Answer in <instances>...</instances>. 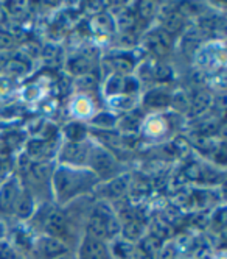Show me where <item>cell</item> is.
<instances>
[{
  "label": "cell",
  "instance_id": "obj_7",
  "mask_svg": "<svg viewBox=\"0 0 227 259\" xmlns=\"http://www.w3.org/2000/svg\"><path fill=\"white\" fill-rule=\"evenodd\" d=\"M21 192L22 189L19 186V181L16 178L8 180L0 188V214H13L14 205Z\"/></svg>",
  "mask_w": 227,
  "mask_h": 259
},
{
  "label": "cell",
  "instance_id": "obj_6",
  "mask_svg": "<svg viewBox=\"0 0 227 259\" xmlns=\"http://www.w3.org/2000/svg\"><path fill=\"white\" fill-rule=\"evenodd\" d=\"M107 244L109 242H101V240L84 236L78 248L77 259H110Z\"/></svg>",
  "mask_w": 227,
  "mask_h": 259
},
{
  "label": "cell",
  "instance_id": "obj_26",
  "mask_svg": "<svg viewBox=\"0 0 227 259\" xmlns=\"http://www.w3.org/2000/svg\"><path fill=\"white\" fill-rule=\"evenodd\" d=\"M56 259H77V257H75V256H72V254H64V256H61V257H56Z\"/></svg>",
  "mask_w": 227,
  "mask_h": 259
},
{
  "label": "cell",
  "instance_id": "obj_13",
  "mask_svg": "<svg viewBox=\"0 0 227 259\" xmlns=\"http://www.w3.org/2000/svg\"><path fill=\"white\" fill-rule=\"evenodd\" d=\"M129 183H131V180L128 175H122L119 178H114L106 186L107 195H110L112 198H119V197L125 195L129 189Z\"/></svg>",
  "mask_w": 227,
  "mask_h": 259
},
{
  "label": "cell",
  "instance_id": "obj_15",
  "mask_svg": "<svg viewBox=\"0 0 227 259\" xmlns=\"http://www.w3.org/2000/svg\"><path fill=\"white\" fill-rule=\"evenodd\" d=\"M69 142H81L86 141V126L81 123H69L64 130Z\"/></svg>",
  "mask_w": 227,
  "mask_h": 259
},
{
  "label": "cell",
  "instance_id": "obj_23",
  "mask_svg": "<svg viewBox=\"0 0 227 259\" xmlns=\"http://www.w3.org/2000/svg\"><path fill=\"white\" fill-rule=\"evenodd\" d=\"M154 11H156V5L153 2H142L139 5V13L143 19H149V17L154 14Z\"/></svg>",
  "mask_w": 227,
  "mask_h": 259
},
{
  "label": "cell",
  "instance_id": "obj_14",
  "mask_svg": "<svg viewBox=\"0 0 227 259\" xmlns=\"http://www.w3.org/2000/svg\"><path fill=\"white\" fill-rule=\"evenodd\" d=\"M182 24H184L182 14H179L178 11H169L163 19V28L162 30L172 36L173 33H176L178 30L182 28Z\"/></svg>",
  "mask_w": 227,
  "mask_h": 259
},
{
  "label": "cell",
  "instance_id": "obj_10",
  "mask_svg": "<svg viewBox=\"0 0 227 259\" xmlns=\"http://www.w3.org/2000/svg\"><path fill=\"white\" fill-rule=\"evenodd\" d=\"M145 236H146V225L142 222V219H128L122 222V225H120L122 239L137 245Z\"/></svg>",
  "mask_w": 227,
  "mask_h": 259
},
{
  "label": "cell",
  "instance_id": "obj_24",
  "mask_svg": "<svg viewBox=\"0 0 227 259\" xmlns=\"http://www.w3.org/2000/svg\"><path fill=\"white\" fill-rule=\"evenodd\" d=\"M10 170V162L5 159H0V178H5Z\"/></svg>",
  "mask_w": 227,
  "mask_h": 259
},
{
  "label": "cell",
  "instance_id": "obj_25",
  "mask_svg": "<svg viewBox=\"0 0 227 259\" xmlns=\"http://www.w3.org/2000/svg\"><path fill=\"white\" fill-rule=\"evenodd\" d=\"M7 61H8V60H7V58L4 57V55H0V69H4V67H5Z\"/></svg>",
  "mask_w": 227,
  "mask_h": 259
},
{
  "label": "cell",
  "instance_id": "obj_11",
  "mask_svg": "<svg viewBox=\"0 0 227 259\" xmlns=\"http://www.w3.org/2000/svg\"><path fill=\"white\" fill-rule=\"evenodd\" d=\"M34 212V198L30 192L27 191H22L21 195H19L16 205H14V209H13V214L21 219V220H27L33 215Z\"/></svg>",
  "mask_w": 227,
  "mask_h": 259
},
{
  "label": "cell",
  "instance_id": "obj_18",
  "mask_svg": "<svg viewBox=\"0 0 227 259\" xmlns=\"http://www.w3.org/2000/svg\"><path fill=\"white\" fill-rule=\"evenodd\" d=\"M209 105H210V96L207 94V92H198V94L193 96V99L190 102V106L195 114H201Z\"/></svg>",
  "mask_w": 227,
  "mask_h": 259
},
{
  "label": "cell",
  "instance_id": "obj_2",
  "mask_svg": "<svg viewBox=\"0 0 227 259\" xmlns=\"http://www.w3.org/2000/svg\"><path fill=\"white\" fill-rule=\"evenodd\" d=\"M120 225L122 220L112 209L107 206H97L89 217L86 236L101 240V242H107V240L120 236Z\"/></svg>",
  "mask_w": 227,
  "mask_h": 259
},
{
  "label": "cell",
  "instance_id": "obj_1",
  "mask_svg": "<svg viewBox=\"0 0 227 259\" xmlns=\"http://www.w3.org/2000/svg\"><path fill=\"white\" fill-rule=\"evenodd\" d=\"M98 177L86 167H70V165H61L54 169L51 177L53 192L58 201H70L89 191L97 183Z\"/></svg>",
  "mask_w": 227,
  "mask_h": 259
},
{
  "label": "cell",
  "instance_id": "obj_5",
  "mask_svg": "<svg viewBox=\"0 0 227 259\" xmlns=\"http://www.w3.org/2000/svg\"><path fill=\"white\" fill-rule=\"evenodd\" d=\"M90 144L86 141L81 142H67L61 150V162L70 167H86L90 153Z\"/></svg>",
  "mask_w": 227,
  "mask_h": 259
},
{
  "label": "cell",
  "instance_id": "obj_21",
  "mask_svg": "<svg viewBox=\"0 0 227 259\" xmlns=\"http://www.w3.org/2000/svg\"><path fill=\"white\" fill-rule=\"evenodd\" d=\"M92 122H93V125L101 126V128H112L114 125L117 123V119L114 117L112 114L104 113V114H98V116H95V117L92 119Z\"/></svg>",
  "mask_w": 227,
  "mask_h": 259
},
{
  "label": "cell",
  "instance_id": "obj_22",
  "mask_svg": "<svg viewBox=\"0 0 227 259\" xmlns=\"http://www.w3.org/2000/svg\"><path fill=\"white\" fill-rule=\"evenodd\" d=\"M154 259H178V251L173 244H163L156 253Z\"/></svg>",
  "mask_w": 227,
  "mask_h": 259
},
{
  "label": "cell",
  "instance_id": "obj_3",
  "mask_svg": "<svg viewBox=\"0 0 227 259\" xmlns=\"http://www.w3.org/2000/svg\"><path fill=\"white\" fill-rule=\"evenodd\" d=\"M33 251L39 259H56L69 253V245L60 237L44 234L33 242Z\"/></svg>",
  "mask_w": 227,
  "mask_h": 259
},
{
  "label": "cell",
  "instance_id": "obj_27",
  "mask_svg": "<svg viewBox=\"0 0 227 259\" xmlns=\"http://www.w3.org/2000/svg\"><path fill=\"white\" fill-rule=\"evenodd\" d=\"M2 230H4V228L0 227V239H2V236H4V231H2Z\"/></svg>",
  "mask_w": 227,
  "mask_h": 259
},
{
  "label": "cell",
  "instance_id": "obj_4",
  "mask_svg": "<svg viewBox=\"0 0 227 259\" xmlns=\"http://www.w3.org/2000/svg\"><path fill=\"white\" fill-rule=\"evenodd\" d=\"M89 170H92L97 177H107L114 170H116L117 161L114 158L110 152H107L103 147H90V153H89Z\"/></svg>",
  "mask_w": 227,
  "mask_h": 259
},
{
  "label": "cell",
  "instance_id": "obj_12",
  "mask_svg": "<svg viewBox=\"0 0 227 259\" xmlns=\"http://www.w3.org/2000/svg\"><path fill=\"white\" fill-rule=\"evenodd\" d=\"M54 172V167H51V164L47 161H39L36 164L28 165V177L31 178V181L42 184L47 180H51Z\"/></svg>",
  "mask_w": 227,
  "mask_h": 259
},
{
  "label": "cell",
  "instance_id": "obj_8",
  "mask_svg": "<svg viewBox=\"0 0 227 259\" xmlns=\"http://www.w3.org/2000/svg\"><path fill=\"white\" fill-rule=\"evenodd\" d=\"M145 44L153 55L165 57V55L169 52V49H172V36H169L166 31H163L162 28H157L154 31H151L149 34H146Z\"/></svg>",
  "mask_w": 227,
  "mask_h": 259
},
{
  "label": "cell",
  "instance_id": "obj_20",
  "mask_svg": "<svg viewBox=\"0 0 227 259\" xmlns=\"http://www.w3.org/2000/svg\"><path fill=\"white\" fill-rule=\"evenodd\" d=\"M70 70L73 73H77V75H84L90 70V63L87 61V58L84 57H78L70 61Z\"/></svg>",
  "mask_w": 227,
  "mask_h": 259
},
{
  "label": "cell",
  "instance_id": "obj_28",
  "mask_svg": "<svg viewBox=\"0 0 227 259\" xmlns=\"http://www.w3.org/2000/svg\"><path fill=\"white\" fill-rule=\"evenodd\" d=\"M110 259H112V257H110Z\"/></svg>",
  "mask_w": 227,
  "mask_h": 259
},
{
  "label": "cell",
  "instance_id": "obj_9",
  "mask_svg": "<svg viewBox=\"0 0 227 259\" xmlns=\"http://www.w3.org/2000/svg\"><path fill=\"white\" fill-rule=\"evenodd\" d=\"M42 228H44L47 236H53V237L63 239V236L67 231V219H66V215L61 211L53 209V211H50V212H47L44 215Z\"/></svg>",
  "mask_w": 227,
  "mask_h": 259
},
{
  "label": "cell",
  "instance_id": "obj_16",
  "mask_svg": "<svg viewBox=\"0 0 227 259\" xmlns=\"http://www.w3.org/2000/svg\"><path fill=\"white\" fill-rule=\"evenodd\" d=\"M168 103H169V97L162 91H151L145 99V105L149 108H163Z\"/></svg>",
  "mask_w": 227,
  "mask_h": 259
},
{
  "label": "cell",
  "instance_id": "obj_19",
  "mask_svg": "<svg viewBox=\"0 0 227 259\" xmlns=\"http://www.w3.org/2000/svg\"><path fill=\"white\" fill-rule=\"evenodd\" d=\"M27 69H28L27 64L22 63L21 60H8L5 67H4V70H7V73H8V75H11V77H21V75H24V73L27 72Z\"/></svg>",
  "mask_w": 227,
  "mask_h": 259
},
{
  "label": "cell",
  "instance_id": "obj_17",
  "mask_svg": "<svg viewBox=\"0 0 227 259\" xmlns=\"http://www.w3.org/2000/svg\"><path fill=\"white\" fill-rule=\"evenodd\" d=\"M110 67H114V72L119 73V75H125V73H129L132 70V61L125 58V57H114L109 60Z\"/></svg>",
  "mask_w": 227,
  "mask_h": 259
}]
</instances>
